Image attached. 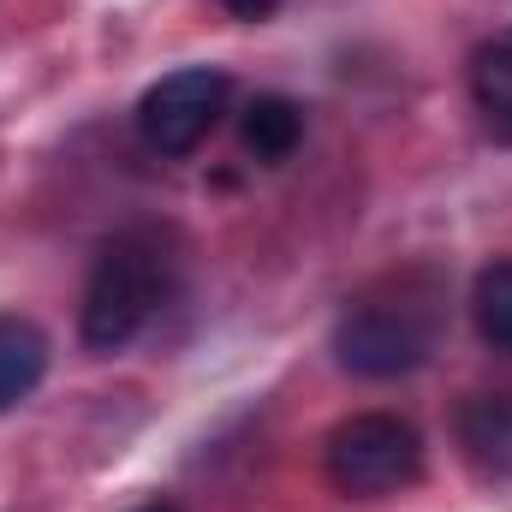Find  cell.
<instances>
[{
    "instance_id": "cell-8",
    "label": "cell",
    "mask_w": 512,
    "mask_h": 512,
    "mask_svg": "<svg viewBox=\"0 0 512 512\" xmlns=\"http://www.w3.org/2000/svg\"><path fill=\"white\" fill-rule=\"evenodd\" d=\"M298 137H304V108L286 102V96H256L251 108H245V120H239V143L262 167L286 161L298 149Z\"/></svg>"
},
{
    "instance_id": "cell-1",
    "label": "cell",
    "mask_w": 512,
    "mask_h": 512,
    "mask_svg": "<svg viewBox=\"0 0 512 512\" xmlns=\"http://www.w3.org/2000/svg\"><path fill=\"white\" fill-rule=\"evenodd\" d=\"M441 292L423 274L387 280L376 292L352 298L334 322V364L364 376V382H393L411 376L435 358L441 346Z\"/></svg>"
},
{
    "instance_id": "cell-10",
    "label": "cell",
    "mask_w": 512,
    "mask_h": 512,
    "mask_svg": "<svg viewBox=\"0 0 512 512\" xmlns=\"http://www.w3.org/2000/svg\"><path fill=\"white\" fill-rule=\"evenodd\" d=\"M221 6H227V12H233V18H268V12H274V6H280V0H221Z\"/></svg>"
},
{
    "instance_id": "cell-11",
    "label": "cell",
    "mask_w": 512,
    "mask_h": 512,
    "mask_svg": "<svg viewBox=\"0 0 512 512\" xmlns=\"http://www.w3.org/2000/svg\"><path fill=\"white\" fill-rule=\"evenodd\" d=\"M131 512H179L173 501H149V507H131Z\"/></svg>"
},
{
    "instance_id": "cell-9",
    "label": "cell",
    "mask_w": 512,
    "mask_h": 512,
    "mask_svg": "<svg viewBox=\"0 0 512 512\" xmlns=\"http://www.w3.org/2000/svg\"><path fill=\"white\" fill-rule=\"evenodd\" d=\"M471 322L483 334V346L495 352H512V256L489 262L471 286Z\"/></svg>"
},
{
    "instance_id": "cell-3",
    "label": "cell",
    "mask_w": 512,
    "mask_h": 512,
    "mask_svg": "<svg viewBox=\"0 0 512 512\" xmlns=\"http://www.w3.org/2000/svg\"><path fill=\"white\" fill-rule=\"evenodd\" d=\"M322 465L340 495H399L423 477V435L393 411H358L334 423Z\"/></svg>"
},
{
    "instance_id": "cell-7",
    "label": "cell",
    "mask_w": 512,
    "mask_h": 512,
    "mask_svg": "<svg viewBox=\"0 0 512 512\" xmlns=\"http://www.w3.org/2000/svg\"><path fill=\"white\" fill-rule=\"evenodd\" d=\"M459 441L477 459V471L512 477V399L507 393H483L459 411Z\"/></svg>"
},
{
    "instance_id": "cell-5",
    "label": "cell",
    "mask_w": 512,
    "mask_h": 512,
    "mask_svg": "<svg viewBox=\"0 0 512 512\" xmlns=\"http://www.w3.org/2000/svg\"><path fill=\"white\" fill-rule=\"evenodd\" d=\"M48 376V334L30 316H0V411L24 405Z\"/></svg>"
},
{
    "instance_id": "cell-6",
    "label": "cell",
    "mask_w": 512,
    "mask_h": 512,
    "mask_svg": "<svg viewBox=\"0 0 512 512\" xmlns=\"http://www.w3.org/2000/svg\"><path fill=\"white\" fill-rule=\"evenodd\" d=\"M471 102L483 114V126L501 143H512V24L495 30L477 54H471Z\"/></svg>"
},
{
    "instance_id": "cell-4",
    "label": "cell",
    "mask_w": 512,
    "mask_h": 512,
    "mask_svg": "<svg viewBox=\"0 0 512 512\" xmlns=\"http://www.w3.org/2000/svg\"><path fill=\"white\" fill-rule=\"evenodd\" d=\"M233 102V78L221 66H179L167 78H155L137 102V137L155 155H191L209 131L221 126Z\"/></svg>"
},
{
    "instance_id": "cell-2",
    "label": "cell",
    "mask_w": 512,
    "mask_h": 512,
    "mask_svg": "<svg viewBox=\"0 0 512 512\" xmlns=\"http://www.w3.org/2000/svg\"><path fill=\"white\" fill-rule=\"evenodd\" d=\"M173 286V256L149 227L114 233L84 286V310H78V340L84 352H126L131 340L155 322V310L167 304Z\"/></svg>"
}]
</instances>
